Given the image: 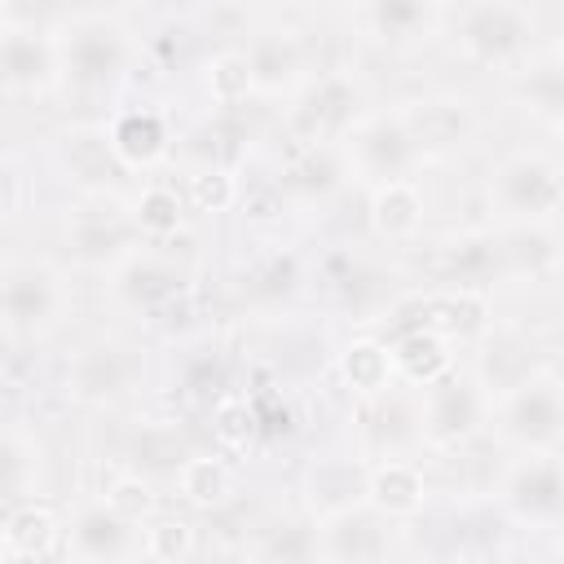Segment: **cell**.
Here are the masks:
<instances>
[{"label": "cell", "instance_id": "obj_1", "mask_svg": "<svg viewBox=\"0 0 564 564\" xmlns=\"http://www.w3.org/2000/svg\"><path fill=\"white\" fill-rule=\"evenodd\" d=\"M62 57V93L119 97L141 62V40L119 9H66L53 22Z\"/></svg>", "mask_w": 564, "mask_h": 564}, {"label": "cell", "instance_id": "obj_2", "mask_svg": "<svg viewBox=\"0 0 564 564\" xmlns=\"http://www.w3.org/2000/svg\"><path fill=\"white\" fill-rule=\"evenodd\" d=\"M445 35L476 66L520 70L533 57L538 13L520 0H467L445 13Z\"/></svg>", "mask_w": 564, "mask_h": 564}, {"label": "cell", "instance_id": "obj_3", "mask_svg": "<svg viewBox=\"0 0 564 564\" xmlns=\"http://www.w3.org/2000/svg\"><path fill=\"white\" fill-rule=\"evenodd\" d=\"M53 22L57 13L0 0V84L9 97H44L62 88V57H57Z\"/></svg>", "mask_w": 564, "mask_h": 564}, {"label": "cell", "instance_id": "obj_4", "mask_svg": "<svg viewBox=\"0 0 564 564\" xmlns=\"http://www.w3.org/2000/svg\"><path fill=\"white\" fill-rule=\"evenodd\" d=\"M489 212L494 229L555 225L564 216V163L542 150H516L489 172Z\"/></svg>", "mask_w": 564, "mask_h": 564}, {"label": "cell", "instance_id": "obj_5", "mask_svg": "<svg viewBox=\"0 0 564 564\" xmlns=\"http://www.w3.org/2000/svg\"><path fill=\"white\" fill-rule=\"evenodd\" d=\"M366 115V84L352 66H322L282 115L291 145H344V137Z\"/></svg>", "mask_w": 564, "mask_h": 564}, {"label": "cell", "instance_id": "obj_6", "mask_svg": "<svg viewBox=\"0 0 564 564\" xmlns=\"http://www.w3.org/2000/svg\"><path fill=\"white\" fill-rule=\"evenodd\" d=\"M145 379V348L128 335H93L70 348L62 366V397L84 410L128 401Z\"/></svg>", "mask_w": 564, "mask_h": 564}, {"label": "cell", "instance_id": "obj_7", "mask_svg": "<svg viewBox=\"0 0 564 564\" xmlns=\"http://www.w3.org/2000/svg\"><path fill=\"white\" fill-rule=\"evenodd\" d=\"M70 308V282L66 273L44 256H13L4 260L0 278V313H4V339H40L48 335Z\"/></svg>", "mask_w": 564, "mask_h": 564}, {"label": "cell", "instance_id": "obj_8", "mask_svg": "<svg viewBox=\"0 0 564 564\" xmlns=\"http://www.w3.org/2000/svg\"><path fill=\"white\" fill-rule=\"evenodd\" d=\"M53 163L79 198H97V203L123 198L128 203V194H132V172L115 154L106 119H79V123L57 128L53 132Z\"/></svg>", "mask_w": 564, "mask_h": 564}, {"label": "cell", "instance_id": "obj_9", "mask_svg": "<svg viewBox=\"0 0 564 564\" xmlns=\"http://www.w3.org/2000/svg\"><path fill=\"white\" fill-rule=\"evenodd\" d=\"M106 286H110V295H115L128 313L159 322V317H167L176 304L189 300L194 278H189V269H185L172 251L145 242V247H137L119 269L106 273Z\"/></svg>", "mask_w": 564, "mask_h": 564}, {"label": "cell", "instance_id": "obj_10", "mask_svg": "<svg viewBox=\"0 0 564 564\" xmlns=\"http://www.w3.org/2000/svg\"><path fill=\"white\" fill-rule=\"evenodd\" d=\"M251 70H256V93L260 97H295L317 70H313V44L308 35L278 13H260L242 40Z\"/></svg>", "mask_w": 564, "mask_h": 564}, {"label": "cell", "instance_id": "obj_11", "mask_svg": "<svg viewBox=\"0 0 564 564\" xmlns=\"http://www.w3.org/2000/svg\"><path fill=\"white\" fill-rule=\"evenodd\" d=\"M344 154L352 167V181L361 189H375L383 181H405L414 176V167L423 163L401 110H366L357 119V128L344 137Z\"/></svg>", "mask_w": 564, "mask_h": 564}, {"label": "cell", "instance_id": "obj_12", "mask_svg": "<svg viewBox=\"0 0 564 564\" xmlns=\"http://www.w3.org/2000/svg\"><path fill=\"white\" fill-rule=\"evenodd\" d=\"M494 427L520 454H555L564 445V383L546 370L494 401Z\"/></svg>", "mask_w": 564, "mask_h": 564}, {"label": "cell", "instance_id": "obj_13", "mask_svg": "<svg viewBox=\"0 0 564 564\" xmlns=\"http://www.w3.org/2000/svg\"><path fill=\"white\" fill-rule=\"evenodd\" d=\"M62 247H66L70 264L93 269V273H110V269H119L137 247H145V238L137 234L128 207L84 198V203L66 216Z\"/></svg>", "mask_w": 564, "mask_h": 564}, {"label": "cell", "instance_id": "obj_14", "mask_svg": "<svg viewBox=\"0 0 564 564\" xmlns=\"http://www.w3.org/2000/svg\"><path fill=\"white\" fill-rule=\"evenodd\" d=\"M419 414H423V445L449 454L485 432L494 405L480 392V383L471 379V370H454L441 383L419 392Z\"/></svg>", "mask_w": 564, "mask_h": 564}, {"label": "cell", "instance_id": "obj_15", "mask_svg": "<svg viewBox=\"0 0 564 564\" xmlns=\"http://www.w3.org/2000/svg\"><path fill=\"white\" fill-rule=\"evenodd\" d=\"M295 494H300V511H308L317 524L335 520L352 507H366L370 502V458L352 454V449L313 454L300 463Z\"/></svg>", "mask_w": 564, "mask_h": 564}, {"label": "cell", "instance_id": "obj_16", "mask_svg": "<svg viewBox=\"0 0 564 564\" xmlns=\"http://www.w3.org/2000/svg\"><path fill=\"white\" fill-rule=\"evenodd\" d=\"M419 154L423 159H449L458 150H467L480 137V110L467 93L458 88H436V93H419L410 101L397 106Z\"/></svg>", "mask_w": 564, "mask_h": 564}, {"label": "cell", "instance_id": "obj_17", "mask_svg": "<svg viewBox=\"0 0 564 564\" xmlns=\"http://www.w3.org/2000/svg\"><path fill=\"white\" fill-rule=\"evenodd\" d=\"M66 551L75 564H132L141 560V524L119 516L101 494L66 507Z\"/></svg>", "mask_w": 564, "mask_h": 564}, {"label": "cell", "instance_id": "obj_18", "mask_svg": "<svg viewBox=\"0 0 564 564\" xmlns=\"http://www.w3.org/2000/svg\"><path fill=\"white\" fill-rule=\"evenodd\" d=\"M498 502L511 520L533 529H564V458L560 454H524L507 463L498 485Z\"/></svg>", "mask_w": 564, "mask_h": 564}, {"label": "cell", "instance_id": "obj_19", "mask_svg": "<svg viewBox=\"0 0 564 564\" xmlns=\"http://www.w3.org/2000/svg\"><path fill=\"white\" fill-rule=\"evenodd\" d=\"M427 273H432V286H441V291H476V295H485L498 278H507L498 229L445 234L441 242H432Z\"/></svg>", "mask_w": 564, "mask_h": 564}, {"label": "cell", "instance_id": "obj_20", "mask_svg": "<svg viewBox=\"0 0 564 564\" xmlns=\"http://www.w3.org/2000/svg\"><path fill=\"white\" fill-rule=\"evenodd\" d=\"M115 154L128 163V172H154L159 163H167L176 154V123L167 110H159L154 101H119L106 115Z\"/></svg>", "mask_w": 564, "mask_h": 564}, {"label": "cell", "instance_id": "obj_21", "mask_svg": "<svg viewBox=\"0 0 564 564\" xmlns=\"http://www.w3.org/2000/svg\"><path fill=\"white\" fill-rule=\"evenodd\" d=\"M352 167L344 145H291L282 172H278V194L304 207H330L352 189Z\"/></svg>", "mask_w": 564, "mask_h": 564}, {"label": "cell", "instance_id": "obj_22", "mask_svg": "<svg viewBox=\"0 0 564 564\" xmlns=\"http://www.w3.org/2000/svg\"><path fill=\"white\" fill-rule=\"evenodd\" d=\"M397 529L401 524L375 511L370 502L322 520V564H392Z\"/></svg>", "mask_w": 564, "mask_h": 564}, {"label": "cell", "instance_id": "obj_23", "mask_svg": "<svg viewBox=\"0 0 564 564\" xmlns=\"http://www.w3.org/2000/svg\"><path fill=\"white\" fill-rule=\"evenodd\" d=\"M533 375H542V348L538 339H529L524 330H511V326H494L480 344H476V366H471V379L480 383V392L494 401H502L507 392H516L520 383H529Z\"/></svg>", "mask_w": 564, "mask_h": 564}, {"label": "cell", "instance_id": "obj_24", "mask_svg": "<svg viewBox=\"0 0 564 564\" xmlns=\"http://www.w3.org/2000/svg\"><path fill=\"white\" fill-rule=\"evenodd\" d=\"M366 225L388 247L419 242L423 225H427V194H423V185L414 176H405V181H383V185L366 189Z\"/></svg>", "mask_w": 564, "mask_h": 564}, {"label": "cell", "instance_id": "obj_25", "mask_svg": "<svg viewBox=\"0 0 564 564\" xmlns=\"http://www.w3.org/2000/svg\"><path fill=\"white\" fill-rule=\"evenodd\" d=\"M361 414H366V441H370L375 458H414V449H423L419 392L405 397L401 383H397L379 401H366Z\"/></svg>", "mask_w": 564, "mask_h": 564}, {"label": "cell", "instance_id": "obj_26", "mask_svg": "<svg viewBox=\"0 0 564 564\" xmlns=\"http://www.w3.org/2000/svg\"><path fill=\"white\" fill-rule=\"evenodd\" d=\"M370 507L405 524L432 507V476L419 458H375L370 463Z\"/></svg>", "mask_w": 564, "mask_h": 564}, {"label": "cell", "instance_id": "obj_27", "mask_svg": "<svg viewBox=\"0 0 564 564\" xmlns=\"http://www.w3.org/2000/svg\"><path fill=\"white\" fill-rule=\"evenodd\" d=\"M335 375L344 383V392L352 401H379L383 392H392L397 379V361H392V344L383 335H352L335 348Z\"/></svg>", "mask_w": 564, "mask_h": 564}, {"label": "cell", "instance_id": "obj_28", "mask_svg": "<svg viewBox=\"0 0 564 564\" xmlns=\"http://www.w3.org/2000/svg\"><path fill=\"white\" fill-rule=\"evenodd\" d=\"M4 560H44L66 546V511H57L48 498L9 502L4 511Z\"/></svg>", "mask_w": 564, "mask_h": 564}, {"label": "cell", "instance_id": "obj_29", "mask_svg": "<svg viewBox=\"0 0 564 564\" xmlns=\"http://www.w3.org/2000/svg\"><path fill=\"white\" fill-rule=\"evenodd\" d=\"M445 4H432V0H370V4H357L352 9V22L370 35V40H383V44H414V40H427L436 31H445Z\"/></svg>", "mask_w": 564, "mask_h": 564}, {"label": "cell", "instance_id": "obj_30", "mask_svg": "<svg viewBox=\"0 0 564 564\" xmlns=\"http://www.w3.org/2000/svg\"><path fill=\"white\" fill-rule=\"evenodd\" d=\"M189 454H194V445L185 441L176 419H137L123 441V467L141 471L150 480H167V485Z\"/></svg>", "mask_w": 564, "mask_h": 564}, {"label": "cell", "instance_id": "obj_31", "mask_svg": "<svg viewBox=\"0 0 564 564\" xmlns=\"http://www.w3.org/2000/svg\"><path fill=\"white\" fill-rule=\"evenodd\" d=\"M388 344H392L397 379L414 392H423V388H432V383H441L445 375L458 370V344L427 330V326H410V330L392 335Z\"/></svg>", "mask_w": 564, "mask_h": 564}, {"label": "cell", "instance_id": "obj_32", "mask_svg": "<svg viewBox=\"0 0 564 564\" xmlns=\"http://www.w3.org/2000/svg\"><path fill=\"white\" fill-rule=\"evenodd\" d=\"M198 88L207 97L212 110L220 115H234V110H247L256 93V70H251V57L242 44H216L203 62H198Z\"/></svg>", "mask_w": 564, "mask_h": 564}, {"label": "cell", "instance_id": "obj_33", "mask_svg": "<svg viewBox=\"0 0 564 564\" xmlns=\"http://www.w3.org/2000/svg\"><path fill=\"white\" fill-rule=\"evenodd\" d=\"M172 494L189 511H220L238 494V471H234L229 454H220V449H194L181 463V471L172 476Z\"/></svg>", "mask_w": 564, "mask_h": 564}, {"label": "cell", "instance_id": "obj_34", "mask_svg": "<svg viewBox=\"0 0 564 564\" xmlns=\"http://www.w3.org/2000/svg\"><path fill=\"white\" fill-rule=\"evenodd\" d=\"M128 216L137 225V234L154 247H167V238H176L185 229V216H189V198H185V185H172V181H141L132 194H128Z\"/></svg>", "mask_w": 564, "mask_h": 564}, {"label": "cell", "instance_id": "obj_35", "mask_svg": "<svg viewBox=\"0 0 564 564\" xmlns=\"http://www.w3.org/2000/svg\"><path fill=\"white\" fill-rule=\"evenodd\" d=\"M251 564H322V524L308 511L273 516L251 542Z\"/></svg>", "mask_w": 564, "mask_h": 564}, {"label": "cell", "instance_id": "obj_36", "mask_svg": "<svg viewBox=\"0 0 564 564\" xmlns=\"http://www.w3.org/2000/svg\"><path fill=\"white\" fill-rule=\"evenodd\" d=\"M44 441L22 419H9L4 427V502H26L44 494Z\"/></svg>", "mask_w": 564, "mask_h": 564}, {"label": "cell", "instance_id": "obj_37", "mask_svg": "<svg viewBox=\"0 0 564 564\" xmlns=\"http://www.w3.org/2000/svg\"><path fill=\"white\" fill-rule=\"evenodd\" d=\"M502 238V260H507V278H546L560 256L564 242L551 225H520V229H498Z\"/></svg>", "mask_w": 564, "mask_h": 564}, {"label": "cell", "instance_id": "obj_38", "mask_svg": "<svg viewBox=\"0 0 564 564\" xmlns=\"http://www.w3.org/2000/svg\"><path fill=\"white\" fill-rule=\"evenodd\" d=\"M511 97H516L529 115L560 123V119H564V66H560L551 53L529 57V62L516 70V79H511Z\"/></svg>", "mask_w": 564, "mask_h": 564}, {"label": "cell", "instance_id": "obj_39", "mask_svg": "<svg viewBox=\"0 0 564 564\" xmlns=\"http://www.w3.org/2000/svg\"><path fill=\"white\" fill-rule=\"evenodd\" d=\"M176 388L185 401L212 410L225 392H234V370H229V357L216 348V344H203V348H189L185 361H181V375H176Z\"/></svg>", "mask_w": 564, "mask_h": 564}, {"label": "cell", "instance_id": "obj_40", "mask_svg": "<svg viewBox=\"0 0 564 564\" xmlns=\"http://www.w3.org/2000/svg\"><path fill=\"white\" fill-rule=\"evenodd\" d=\"M207 427H212V445L220 454H247L251 445H260V419H256V401L251 392L234 388L225 392L212 410H207Z\"/></svg>", "mask_w": 564, "mask_h": 564}, {"label": "cell", "instance_id": "obj_41", "mask_svg": "<svg viewBox=\"0 0 564 564\" xmlns=\"http://www.w3.org/2000/svg\"><path fill=\"white\" fill-rule=\"evenodd\" d=\"M198 555V524L181 511H159L141 524V560L150 564H194Z\"/></svg>", "mask_w": 564, "mask_h": 564}, {"label": "cell", "instance_id": "obj_42", "mask_svg": "<svg viewBox=\"0 0 564 564\" xmlns=\"http://www.w3.org/2000/svg\"><path fill=\"white\" fill-rule=\"evenodd\" d=\"M185 198H189V212H198V216H225V212H234L242 203L238 167H220V163L194 167L185 176Z\"/></svg>", "mask_w": 564, "mask_h": 564}, {"label": "cell", "instance_id": "obj_43", "mask_svg": "<svg viewBox=\"0 0 564 564\" xmlns=\"http://www.w3.org/2000/svg\"><path fill=\"white\" fill-rule=\"evenodd\" d=\"M101 498H106L119 516H128L132 524H145V520H154V516L163 511V507H159V489H154V480L141 476V471H128V467H119V471L106 480Z\"/></svg>", "mask_w": 564, "mask_h": 564}, {"label": "cell", "instance_id": "obj_44", "mask_svg": "<svg viewBox=\"0 0 564 564\" xmlns=\"http://www.w3.org/2000/svg\"><path fill=\"white\" fill-rule=\"evenodd\" d=\"M300 282H304L300 256H295V251H273V256H264V260L256 264V273H251V295H260V300H286V295L300 291Z\"/></svg>", "mask_w": 564, "mask_h": 564}, {"label": "cell", "instance_id": "obj_45", "mask_svg": "<svg viewBox=\"0 0 564 564\" xmlns=\"http://www.w3.org/2000/svg\"><path fill=\"white\" fill-rule=\"evenodd\" d=\"M0 185H4V225H18L26 216V207L35 203V181L26 176L18 150L4 154V172H0Z\"/></svg>", "mask_w": 564, "mask_h": 564}, {"label": "cell", "instance_id": "obj_46", "mask_svg": "<svg viewBox=\"0 0 564 564\" xmlns=\"http://www.w3.org/2000/svg\"><path fill=\"white\" fill-rule=\"evenodd\" d=\"M546 53H551V57H555V62H560V66H564V31H560V35H555V40H551V48H546Z\"/></svg>", "mask_w": 564, "mask_h": 564}, {"label": "cell", "instance_id": "obj_47", "mask_svg": "<svg viewBox=\"0 0 564 564\" xmlns=\"http://www.w3.org/2000/svg\"><path fill=\"white\" fill-rule=\"evenodd\" d=\"M555 137H560V150H564V119L555 123Z\"/></svg>", "mask_w": 564, "mask_h": 564}, {"label": "cell", "instance_id": "obj_48", "mask_svg": "<svg viewBox=\"0 0 564 564\" xmlns=\"http://www.w3.org/2000/svg\"><path fill=\"white\" fill-rule=\"evenodd\" d=\"M555 564H564V538H560V546H555Z\"/></svg>", "mask_w": 564, "mask_h": 564}, {"label": "cell", "instance_id": "obj_49", "mask_svg": "<svg viewBox=\"0 0 564 564\" xmlns=\"http://www.w3.org/2000/svg\"><path fill=\"white\" fill-rule=\"evenodd\" d=\"M392 564H397V560H392Z\"/></svg>", "mask_w": 564, "mask_h": 564}]
</instances>
